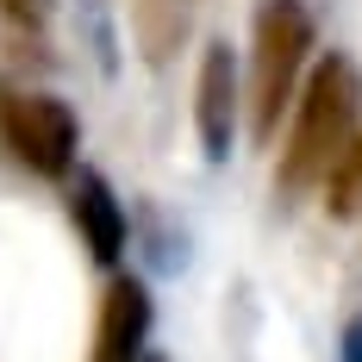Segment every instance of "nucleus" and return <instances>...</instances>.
I'll use <instances>...</instances> for the list:
<instances>
[{"label": "nucleus", "mask_w": 362, "mask_h": 362, "mask_svg": "<svg viewBox=\"0 0 362 362\" xmlns=\"http://www.w3.org/2000/svg\"><path fill=\"white\" fill-rule=\"evenodd\" d=\"M362 132V75L350 57L331 50L325 63H313L300 100H293V132L281 144V169L275 187L281 194H313L325 187V175L344 163V150L356 144Z\"/></svg>", "instance_id": "obj_1"}, {"label": "nucleus", "mask_w": 362, "mask_h": 362, "mask_svg": "<svg viewBox=\"0 0 362 362\" xmlns=\"http://www.w3.org/2000/svg\"><path fill=\"white\" fill-rule=\"evenodd\" d=\"M306 50H313V13L300 0H269L256 13V50H250V125L262 144L281 132V112L300 100Z\"/></svg>", "instance_id": "obj_2"}, {"label": "nucleus", "mask_w": 362, "mask_h": 362, "mask_svg": "<svg viewBox=\"0 0 362 362\" xmlns=\"http://www.w3.org/2000/svg\"><path fill=\"white\" fill-rule=\"evenodd\" d=\"M0 144L13 150L19 169L57 181L75 169V144H81V125L57 94H19V88H0Z\"/></svg>", "instance_id": "obj_3"}, {"label": "nucleus", "mask_w": 362, "mask_h": 362, "mask_svg": "<svg viewBox=\"0 0 362 362\" xmlns=\"http://www.w3.org/2000/svg\"><path fill=\"white\" fill-rule=\"evenodd\" d=\"M150 337V293L138 275H112L100 293V319H94V362H144Z\"/></svg>", "instance_id": "obj_4"}, {"label": "nucleus", "mask_w": 362, "mask_h": 362, "mask_svg": "<svg viewBox=\"0 0 362 362\" xmlns=\"http://www.w3.org/2000/svg\"><path fill=\"white\" fill-rule=\"evenodd\" d=\"M194 125L206 156H231V132H238V63L225 44H206L200 57V88H194Z\"/></svg>", "instance_id": "obj_5"}, {"label": "nucleus", "mask_w": 362, "mask_h": 362, "mask_svg": "<svg viewBox=\"0 0 362 362\" xmlns=\"http://www.w3.org/2000/svg\"><path fill=\"white\" fill-rule=\"evenodd\" d=\"M69 218H75V231H81V244H88L94 262H119V250H125V206H119V194L107 187V175H94V169L75 175Z\"/></svg>", "instance_id": "obj_6"}, {"label": "nucleus", "mask_w": 362, "mask_h": 362, "mask_svg": "<svg viewBox=\"0 0 362 362\" xmlns=\"http://www.w3.org/2000/svg\"><path fill=\"white\" fill-rule=\"evenodd\" d=\"M325 206L337 218H356L362 213V132H356V144L344 150V163L325 175Z\"/></svg>", "instance_id": "obj_7"}, {"label": "nucleus", "mask_w": 362, "mask_h": 362, "mask_svg": "<svg viewBox=\"0 0 362 362\" xmlns=\"http://www.w3.org/2000/svg\"><path fill=\"white\" fill-rule=\"evenodd\" d=\"M0 6H6V13H13V19H44V13H50V0H0Z\"/></svg>", "instance_id": "obj_8"}, {"label": "nucleus", "mask_w": 362, "mask_h": 362, "mask_svg": "<svg viewBox=\"0 0 362 362\" xmlns=\"http://www.w3.org/2000/svg\"><path fill=\"white\" fill-rule=\"evenodd\" d=\"M350 362H362V325L350 331Z\"/></svg>", "instance_id": "obj_9"}, {"label": "nucleus", "mask_w": 362, "mask_h": 362, "mask_svg": "<svg viewBox=\"0 0 362 362\" xmlns=\"http://www.w3.org/2000/svg\"><path fill=\"white\" fill-rule=\"evenodd\" d=\"M144 362H163V356H144Z\"/></svg>", "instance_id": "obj_10"}]
</instances>
